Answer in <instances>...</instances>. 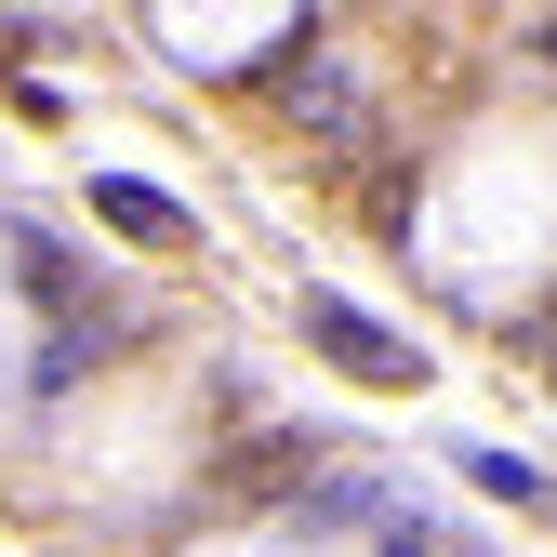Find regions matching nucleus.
<instances>
[{
    "instance_id": "f257e3e1",
    "label": "nucleus",
    "mask_w": 557,
    "mask_h": 557,
    "mask_svg": "<svg viewBox=\"0 0 557 557\" xmlns=\"http://www.w3.org/2000/svg\"><path fill=\"white\" fill-rule=\"evenodd\" d=\"M293 133H319V147H359V53L345 40H293V53H265V81H252Z\"/></svg>"
},
{
    "instance_id": "f03ea898",
    "label": "nucleus",
    "mask_w": 557,
    "mask_h": 557,
    "mask_svg": "<svg viewBox=\"0 0 557 557\" xmlns=\"http://www.w3.org/2000/svg\"><path fill=\"white\" fill-rule=\"evenodd\" d=\"M306 345H319V359L332 372H359V385H425V345H411V332H385V319H359V306H332V293H306Z\"/></svg>"
},
{
    "instance_id": "7ed1b4c3",
    "label": "nucleus",
    "mask_w": 557,
    "mask_h": 557,
    "mask_svg": "<svg viewBox=\"0 0 557 557\" xmlns=\"http://www.w3.org/2000/svg\"><path fill=\"white\" fill-rule=\"evenodd\" d=\"M94 213H107L120 239H147V252H186V213H173L160 186H133V173H107V186H94Z\"/></svg>"
},
{
    "instance_id": "20e7f679",
    "label": "nucleus",
    "mask_w": 557,
    "mask_h": 557,
    "mask_svg": "<svg viewBox=\"0 0 557 557\" xmlns=\"http://www.w3.org/2000/svg\"><path fill=\"white\" fill-rule=\"evenodd\" d=\"M372 557H478L451 518H411V505H372Z\"/></svg>"
},
{
    "instance_id": "39448f33",
    "label": "nucleus",
    "mask_w": 557,
    "mask_h": 557,
    "mask_svg": "<svg viewBox=\"0 0 557 557\" xmlns=\"http://www.w3.org/2000/svg\"><path fill=\"white\" fill-rule=\"evenodd\" d=\"M293 465H306V438H252V451H226V492H278Z\"/></svg>"
},
{
    "instance_id": "423d86ee",
    "label": "nucleus",
    "mask_w": 557,
    "mask_h": 557,
    "mask_svg": "<svg viewBox=\"0 0 557 557\" xmlns=\"http://www.w3.org/2000/svg\"><path fill=\"white\" fill-rule=\"evenodd\" d=\"M465 478H492V492H505V505H544V518H557V478H531L518 451H465Z\"/></svg>"
},
{
    "instance_id": "0eeeda50",
    "label": "nucleus",
    "mask_w": 557,
    "mask_h": 557,
    "mask_svg": "<svg viewBox=\"0 0 557 557\" xmlns=\"http://www.w3.org/2000/svg\"><path fill=\"white\" fill-rule=\"evenodd\" d=\"M27 293H40V306H66V293H81V265H66L53 239H27Z\"/></svg>"
}]
</instances>
